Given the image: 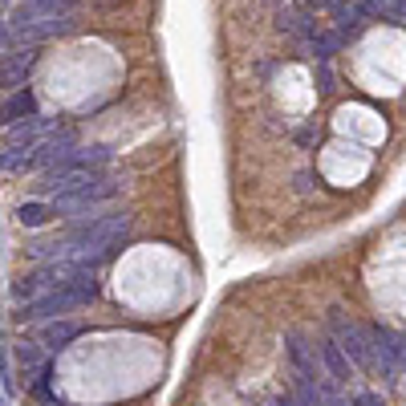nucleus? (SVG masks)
Returning <instances> with one entry per match:
<instances>
[{"instance_id": "f257e3e1", "label": "nucleus", "mask_w": 406, "mask_h": 406, "mask_svg": "<svg viewBox=\"0 0 406 406\" xmlns=\"http://www.w3.org/2000/svg\"><path fill=\"white\" fill-rule=\"evenodd\" d=\"M130 224H134V220H130L126 211H122V215H102V220H90V224L78 227V232H73L61 248H49V256H53V260H73V264L102 260V256H110L114 248L126 240Z\"/></svg>"}, {"instance_id": "f03ea898", "label": "nucleus", "mask_w": 406, "mask_h": 406, "mask_svg": "<svg viewBox=\"0 0 406 406\" xmlns=\"http://www.w3.org/2000/svg\"><path fill=\"white\" fill-rule=\"evenodd\" d=\"M97 297V285H94V273L85 268V273L78 276V280H69V285H61V289L45 292V297H37V301H29L25 305V321H45V317H61V313H69V309H81L85 301H94Z\"/></svg>"}, {"instance_id": "7ed1b4c3", "label": "nucleus", "mask_w": 406, "mask_h": 406, "mask_svg": "<svg viewBox=\"0 0 406 406\" xmlns=\"http://www.w3.org/2000/svg\"><path fill=\"white\" fill-rule=\"evenodd\" d=\"M53 130V122H41V118H25L8 130L4 138V150H0V167L4 171H20V167H32L37 150L45 143V134Z\"/></svg>"}, {"instance_id": "20e7f679", "label": "nucleus", "mask_w": 406, "mask_h": 406, "mask_svg": "<svg viewBox=\"0 0 406 406\" xmlns=\"http://www.w3.org/2000/svg\"><path fill=\"white\" fill-rule=\"evenodd\" d=\"M90 264H73V260H53V264H45V268H37V273L20 276V285H16V297L20 301H37V297H45V292L61 289V285H69V280H78L81 273H85Z\"/></svg>"}, {"instance_id": "39448f33", "label": "nucleus", "mask_w": 406, "mask_h": 406, "mask_svg": "<svg viewBox=\"0 0 406 406\" xmlns=\"http://www.w3.org/2000/svg\"><path fill=\"white\" fill-rule=\"evenodd\" d=\"M329 329H333V338H338V345L345 350V357L354 362L357 370L374 374V345H370V333L362 329V325H354L345 313H338L333 309V317H329Z\"/></svg>"}, {"instance_id": "423d86ee", "label": "nucleus", "mask_w": 406, "mask_h": 406, "mask_svg": "<svg viewBox=\"0 0 406 406\" xmlns=\"http://www.w3.org/2000/svg\"><path fill=\"white\" fill-rule=\"evenodd\" d=\"M97 171L102 167H85V162H61V167H49L45 179H41V187L49 195H69V191H81V187H90L97 183Z\"/></svg>"}, {"instance_id": "0eeeda50", "label": "nucleus", "mask_w": 406, "mask_h": 406, "mask_svg": "<svg viewBox=\"0 0 406 406\" xmlns=\"http://www.w3.org/2000/svg\"><path fill=\"white\" fill-rule=\"evenodd\" d=\"M118 191V183L114 179H97V183H90V187H81V191H69V195H53V215H78V211L94 208V203H102V199H110V195Z\"/></svg>"}, {"instance_id": "6e6552de", "label": "nucleus", "mask_w": 406, "mask_h": 406, "mask_svg": "<svg viewBox=\"0 0 406 406\" xmlns=\"http://www.w3.org/2000/svg\"><path fill=\"white\" fill-rule=\"evenodd\" d=\"M69 13H73L69 0H20L13 13V29L37 25V20H57V16H69Z\"/></svg>"}, {"instance_id": "1a4fd4ad", "label": "nucleus", "mask_w": 406, "mask_h": 406, "mask_svg": "<svg viewBox=\"0 0 406 406\" xmlns=\"http://www.w3.org/2000/svg\"><path fill=\"white\" fill-rule=\"evenodd\" d=\"M370 345H374V370L382 374V378H398V357H394V333L390 329H382V325H374L370 329Z\"/></svg>"}, {"instance_id": "9d476101", "label": "nucleus", "mask_w": 406, "mask_h": 406, "mask_svg": "<svg viewBox=\"0 0 406 406\" xmlns=\"http://www.w3.org/2000/svg\"><path fill=\"white\" fill-rule=\"evenodd\" d=\"M32 65H37V49H16L8 53L4 61H0V85L4 90H16V85H25V78L32 73Z\"/></svg>"}, {"instance_id": "9b49d317", "label": "nucleus", "mask_w": 406, "mask_h": 406, "mask_svg": "<svg viewBox=\"0 0 406 406\" xmlns=\"http://www.w3.org/2000/svg\"><path fill=\"white\" fill-rule=\"evenodd\" d=\"M73 150H78V138H73V130L49 134L45 143H41V150H37L32 167H57V162H65V155H73Z\"/></svg>"}, {"instance_id": "f8f14e48", "label": "nucleus", "mask_w": 406, "mask_h": 406, "mask_svg": "<svg viewBox=\"0 0 406 406\" xmlns=\"http://www.w3.org/2000/svg\"><path fill=\"white\" fill-rule=\"evenodd\" d=\"M37 114V97L29 94V90H13V97L0 106V122H8V126H16V122H25V118H32Z\"/></svg>"}, {"instance_id": "ddd939ff", "label": "nucleus", "mask_w": 406, "mask_h": 406, "mask_svg": "<svg viewBox=\"0 0 406 406\" xmlns=\"http://www.w3.org/2000/svg\"><path fill=\"white\" fill-rule=\"evenodd\" d=\"M289 357H292V366H297V378H301V382H317V362H313V354H309V345L301 333H289Z\"/></svg>"}, {"instance_id": "4468645a", "label": "nucleus", "mask_w": 406, "mask_h": 406, "mask_svg": "<svg viewBox=\"0 0 406 406\" xmlns=\"http://www.w3.org/2000/svg\"><path fill=\"white\" fill-rule=\"evenodd\" d=\"M321 362L329 366V374L333 378H350V357H345V350L338 345V338H321Z\"/></svg>"}, {"instance_id": "2eb2a0df", "label": "nucleus", "mask_w": 406, "mask_h": 406, "mask_svg": "<svg viewBox=\"0 0 406 406\" xmlns=\"http://www.w3.org/2000/svg\"><path fill=\"white\" fill-rule=\"evenodd\" d=\"M69 29V16H57V20H37V25H25V29H13V37L20 41H41V37H57V32Z\"/></svg>"}, {"instance_id": "dca6fc26", "label": "nucleus", "mask_w": 406, "mask_h": 406, "mask_svg": "<svg viewBox=\"0 0 406 406\" xmlns=\"http://www.w3.org/2000/svg\"><path fill=\"white\" fill-rule=\"evenodd\" d=\"M73 338H78V325H73V321H57V325H45L41 345H45V350H61V345H69Z\"/></svg>"}, {"instance_id": "f3484780", "label": "nucleus", "mask_w": 406, "mask_h": 406, "mask_svg": "<svg viewBox=\"0 0 406 406\" xmlns=\"http://www.w3.org/2000/svg\"><path fill=\"white\" fill-rule=\"evenodd\" d=\"M16 362H20L25 382H32V378H37V370L45 366V357H41V350H37V345H16Z\"/></svg>"}, {"instance_id": "a211bd4d", "label": "nucleus", "mask_w": 406, "mask_h": 406, "mask_svg": "<svg viewBox=\"0 0 406 406\" xmlns=\"http://www.w3.org/2000/svg\"><path fill=\"white\" fill-rule=\"evenodd\" d=\"M16 220L25 227H41L45 220H53V208H49V203H20V208H16Z\"/></svg>"}, {"instance_id": "6ab92c4d", "label": "nucleus", "mask_w": 406, "mask_h": 406, "mask_svg": "<svg viewBox=\"0 0 406 406\" xmlns=\"http://www.w3.org/2000/svg\"><path fill=\"white\" fill-rule=\"evenodd\" d=\"M309 45H313V53H317V61H329V57H333V53H338L345 41H341V32L333 29V32H317Z\"/></svg>"}, {"instance_id": "aec40b11", "label": "nucleus", "mask_w": 406, "mask_h": 406, "mask_svg": "<svg viewBox=\"0 0 406 406\" xmlns=\"http://www.w3.org/2000/svg\"><path fill=\"white\" fill-rule=\"evenodd\" d=\"M29 386H32V394H37V398H45V402L53 398V370H49V362L37 370V378H32Z\"/></svg>"}, {"instance_id": "412c9836", "label": "nucleus", "mask_w": 406, "mask_h": 406, "mask_svg": "<svg viewBox=\"0 0 406 406\" xmlns=\"http://www.w3.org/2000/svg\"><path fill=\"white\" fill-rule=\"evenodd\" d=\"M317 390H321V406H350L338 394V386H333V382H321V378H317Z\"/></svg>"}, {"instance_id": "4be33fe9", "label": "nucleus", "mask_w": 406, "mask_h": 406, "mask_svg": "<svg viewBox=\"0 0 406 406\" xmlns=\"http://www.w3.org/2000/svg\"><path fill=\"white\" fill-rule=\"evenodd\" d=\"M317 85H321V94H333V73H329V61L317 65Z\"/></svg>"}, {"instance_id": "5701e85b", "label": "nucleus", "mask_w": 406, "mask_h": 406, "mask_svg": "<svg viewBox=\"0 0 406 406\" xmlns=\"http://www.w3.org/2000/svg\"><path fill=\"white\" fill-rule=\"evenodd\" d=\"M394 357H398V366H406V338L394 333Z\"/></svg>"}, {"instance_id": "b1692460", "label": "nucleus", "mask_w": 406, "mask_h": 406, "mask_svg": "<svg viewBox=\"0 0 406 406\" xmlns=\"http://www.w3.org/2000/svg\"><path fill=\"white\" fill-rule=\"evenodd\" d=\"M354 406H382V398H378V394H357Z\"/></svg>"}, {"instance_id": "393cba45", "label": "nucleus", "mask_w": 406, "mask_h": 406, "mask_svg": "<svg viewBox=\"0 0 406 406\" xmlns=\"http://www.w3.org/2000/svg\"><path fill=\"white\" fill-rule=\"evenodd\" d=\"M8 45V29H4V25H0V49Z\"/></svg>"}, {"instance_id": "a878e982", "label": "nucleus", "mask_w": 406, "mask_h": 406, "mask_svg": "<svg viewBox=\"0 0 406 406\" xmlns=\"http://www.w3.org/2000/svg\"><path fill=\"white\" fill-rule=\"evenodd\" d=\"M273 406H297V402H292V398H276Z\"/></svg>"}, {"instance_id": "bb28decb", "label": "nucleus", "mask_w": 406, "mask_h": 406, "mask_svg": "<svg viewBox=\"0 0 406 406\" xmlns=\"http://www.w3.org/2000/svg\"><path fill=\"white\" fill-rule=\"evenodd\" d=\"M0 406H4V398H0Z\"/></svg>"}]
</instances>
